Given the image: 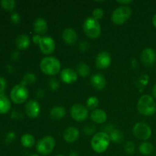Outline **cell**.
I'll return each instance as SVG.
<instances>
[{
  "instance_id": "obj_1",
  "label": "cell",
  "mask_w": 156,
  "mask_h": 156,
  "mask_svg": "<svg viewBox=\"0 0 156 156\" xmlns=\"http://www.w3.org/2000/svg\"><path fill=\"white\" fill-rule=\"evenodd\" d=\"M40 69L44 74L53 76L60 72L61 62L54 56H47L43 58L40 62Z\"/></svg>"
},
{
  "instance_id": "obj_2",
  "label": "cell",
  "mask_w": 156,
  "mask_h": 156,
  "mask_svg": "<svg viewBox=\"0 0 156 156\" xmlns=\"http://www.w3.org/2000/svg\"><path fill=\"white\" fill-rule=\"evenodd\" d=\"M137 111L143 116H152L156 112V103L149 94H143L137 102Z\"/></svg>"
},
{
  "instance_id": "obj_3",
  "label": "cell",
  "mask_w": 156,
  "mask_h": 156,
  "mask_svg": "<svg viewBox=\"0 0 156 156\" xmlns=\"http://www.w3.org/2000/svg\"><path fill=\"white\" fill-rule=\"evenodd\" d=\"M111 139L106 132H99L94 134L91 140V146L97 153H103L109 147Z\"/></svg>"
},
{
  "instance_id": "obj_4",
  "label": "cell",
  "mask_w": 156,
  "mask_h": 156,
  "mask_svg": "<svg viewBox=\"0 0 156 156\" xmlns=\"http://www.w3.org/2000/svg\"><path fill=\"white\" fill-rule=\"evenodd\" d=\"M83 31L88 37L97 39L101 34V27L98 21L92 17H88L83 22Z\"/></svg>"
},
{
  "instance_id": "obj_5",
  "label": "cell",
  "mask_w": 156,
  "mask_h": 156,
  "mask_svg": "<svg viewBox=\"0 0 156 156\" xmlns=\"http://www.w3.org/2000/svg\"><path fill=\"white\" fill-rule=\"evenodd\" d=\"M56 146L55 139L51 136H46L40 139L36 145V149L42 155H48L51 153Z\"/></svg>"
},
{
  "instance_id": "obj_6",
  "label": "cell",
  "mask_w": 156,
  "mask_h": 156,
  "mask_svg": "<svg viewBox=\"0 0 156 156\" xmlns=\"http://www.w3.org/2000/svg\"><path fill=\"white\" fill-rule=\"evenodd\" d=\"M132 12V9L129 6H120L113 12L111 20L114 24L121 25L130 18Z\"/></svg>"
},
{
  "instance_id": "obj_7",
  "label": "cell",
  "mask_w": 156,
  "mask_h": 156,
  "mask_svg": "<svg viewBox=\"0 0 156 156\" xmlns=\"http://www.w3.org/2000/svg\"><path fill=\"white\" fill-rule=\"evenodd\" d=\"M10 97L12 101L16 105H21L27 100L29 97V91L27 87L21 83L15 85L10 93Z\"/></svg>"
},
{
  "instance_id": "obj_8",
  "label": "cell",
  "mask_w": 156,
  "mask_h": 156,
  "mask_svg": "<svg viewBox=\"0 0 156 156\" xmlns=\"http://www.w3.org/2000/svg\"><path fill=\"white\" fill-rule=\"evenodd\" d=\"M133 133L138 140L146 141L152 136V131L147 123L144 122H139L134 125L133 128Z\"/></svg>"
},
{
  "instance_id": "obj_9",
  "label": "cell",
  "mask_w": 156,
  "mask_h": 156,
  "mask_svg": "<svg viewBox=\"0 0 156 156\" xmlns=\"http://www.w3.org/2000/svg\"><path fill=\"white\" fill-rule=\"evenodd\" d=\"M70 116L77 122H83L88 118V110L81 104H75L70 108Z\"/></svg>"
},
{
  "instance_id": "obj_10",
  "label": "cell",
  "mask_w": 156,
  "mask_h": 156,
  "mask_svg": "<svg viewBox=\"0 0 156 156\" xmlns=\"http://www.w3.org/2000/svg\"><path fill=\"white\" fill-rule=\"evenodd\" d=\"M38 46L41 52L44 55L52 54L56 49L55 41L50 36L42 37Z\"/></svg>"
},
{
  "instance_id": "obj_11",
  "label": "cell",
  "mask_w": 156,
  "mask_h": 156,
  "mask_svg": "<svg viewBox=\"0 0 156 156\" xmlns=\"http://www.w3.org/2000/svg\"><path fill=\"white\" fill-rule=\"evenodd\" d=\"M24 111L26 114L30 118L35 119L37 118L41 113V108L40 104L36 100H29L24 106Z\"/></svg>"
},
{
  "instance_id": "obj_12",
  "label": "cell",
  "mask_w": 156,
  "mask_h": 156,
  "mask_svg": "<svg viewBox=\"0 0 156 156\" xmlns=\"http://www.w3.org/2000/svg\"><path fill=\"white\" fill-rule=\"evenodd\" d=\"M111 56L107 51H101L97 55L95 58V66L99 69H106L111 66Z\"/></svg>"
},
{
  "instance_id": "obj_13",
  "label": "cell",
  "mask_w": 156,
  "mask_h": 156,
  "mask_svg": "<svg viewBox=\"0 0 156 156\" xmlns=\"http://www.w3.org/2000/svg\"><path fill=\"white\" fill-rule=\"evenodd\" d=\"M141 61L146 66H152L156 62V53L152 47H146L141 53Z\"/></svg>"
},
{
  "instance_id": "obj_14",
  "label": "cell",
  "mask_w": 156,
  "mask_h": 156,
  "mask_svg": "<svg viewBox=\"0 0 156 156\" xmlns=\"http://www.w3.org/2000/svg\"><path fill=\"white\" fill-rule=\"evenodd\" d=\"M78 73L72 68H65L60 72V79L64 83L73 84L78 79Z\"/></svg>"
},
{
  "instance_id": "obj_15",
  "label": "cell",
  "mask_w": 156,
  "mask_h": 156,
  "mask_svg": "<svg viewBox=\"0 0 156 156\" xmlns=\"http://www.w3.org/2000/svg\"><path fill=\"white\" fill-rule=\"evenodd\" d=\"M79 135H80V133L78 128H76V126H69L66 129H65L62 134V137L66 143H73L77 141Z\"/></svg>"
},
{
  "instance_id": "obj_16",
  "label": "cell",
  "mask_w": 156,
  "mask_h": 156,
  "mask_svg": "<svg viewBox=\"0 0 156 156\" xmlns=\"http://www.w3.org/2000/svg\"><path fill=\"white\" fill-rule=\"evenodd\" d=\"M90 82L95 89L101 91L106 87L107 81L105 76L101 73H95L91 76Z\"/></svg>"
},
{
  "instance_id": "obj_17",
  "label": "cell",
  "mask_w": 156,
  "mask_h": 156,
  "mask_svg": "<svg viewBox=\"0 0 156 156\" xmlns=\"http://www.w3.org/2000/svg\"><path fill=\"white\" fill-rule=\"evenodd\" d=\"M62 38L64 42L69 45H73L75 44L77 41L78 36L76 30L71 27H67L62 30Z\"/></svg>"
},
{
  "instance_id": "obj_18",
  "label": "cell",
  "mask_w": 156,
  "mask_h": 156,
  "mask_svg": "<svg viewBox=\"0 0 156 156\" xmlns=\"http://www.w3.org/2000/svg\"><path fill=\"white\" fill-rule=\"evenodd\" d=\"M33 28L36 34L41 36L47 33V30H48V24L45 19L42 18H38L34 22Z\"/></svg>"
},
{
  "instance_id": "obj_19",
  "label": "cell",
  "mask_w": 156,
  "mask_h": 156,
  "mask_svg": "<svg viewBox=\"0 0 156 156\" xmlns=\"http://www.w3.org/2000/svg\"><path fill=\"white\" fill-rule=\"evenodd\" d=\"M91 119L96 124H101L106 121L108 115L104 110L97 108L91 113Z\"/></svg>"
},
{
  "instance_id": "obj_20",
  "label": "cell",
  "mask_w": 156,
  "mask_h": 156,
  "mask_svg": "<svg viewBox=\"0 0 156 156\" xmlns=\"http://www.w3.org/2000/svg\"><path fill=\"white\" fill-rule=\"evenodd\" d=\"M66 114V108L62 106H56L51 108L50 111V117L53 120H59L63 118Z\"/></svg>"
},
{
  "instance_id": "obj_21",
  "label": "cell",
  "mask_w": 156,
  "mask_h": 156,
  "mask_svg": "<svg viewBox=\"0 0 156 156\" xmlns=\"http://www.w3.org/2000/svg\"><path fill=\"white\" fill-rule=\"evenodd\" d=\"M15 44H16L17 48L19 50H27L30 44V40L27 34H22L18 35V37L16 38Z\"/></svg>"
},
{
  "instance_id": "obj_22",
  "label": "cell",
  "mask_w": 156,
  "mask_h": 156,
  "mask_svg": "<svg viewBox=\"0 0 156 156\" xmlns=\"http://www.w3.org/2000/svg\"><path fill=\"white\" fill-rule=\"evenodd\" d=\"M11 109V101L5 94H0V114H7Z\"/></svg>"
},
{
  "instance_id": "obj_23",
  "label": "cell",
  "mask_w": 156,
  "mask_h": 156,
  "mask_svg": "<svg viewBox=\"0 0 156 156\" xmlns=\"http://www.w3.org/2000/svg\"><path fill=\"white\" fill-rule=\"evenodd\" d=\"M21 143L24 148L30 149L33 147L35 144V139L34 136L30 133H25L21 136Z\"/></svg>"
},
{
  "instance_id": "obj_24",
  "label": "cell",
  "mask_w": 156,
  "mask_h": 156,
  "mask_svg": "<svg viewBox=\"0 0 156 156\" xmlns=\"http://www.w3.org/2000/svg\"><path fill=\"white\" fill-rule=\"evenodd\" d=\"M140 152L143 155H150L153 152L154 146L149 142H143L139 146Z\"/></svg>"
},
{
  "instance_id": "obj_25",
  "label": "cell",
  "mask_w": 156,
  "mask_h": 156,
  "mask_svg": "<svg viewBox=\"0 0 156 156\" xmlns=\"http://www.w3.org/2000/svg\"><path fill=\"white\" fill-rule=\"evenodd\" d=\"M77 73L82 77H87L91 73L90 67L85 62H80L77 66Z\"/></svg>"
},
{
  "instance_id": "obj_26",
  "label": "cell",
  "mask_w": 156,
  "mask_h": 156,
  "mask_svg": "<svg viewBox=\"0 0 156 156\" xmlns=\"http://www.w3.org/2000/svg\"><path fill=\"white\" fill-rule=\"evenodd\" d=\"M37 81V76L34 73H27L23 76L22 80H21V85L27 86L28 85L34 83Z\"/></svg>"
},
{
  "instance_id": "obj_27",
  "label": "cell",
  "mask_w": 156,
  "mask_h": 156,
  "mask_svg": "<svg viewBox=\"0 0 156 156\" xmlns=\"http://www.w3.org/2000/svg\"><path fill=\"white\" fill-rule=\"evenodd\" d=\"M110 139H111V141L114 142V143H119L123 140V134L119 129H113L112 131H111L109 134Z\"/></svg>"
},
{
  "instance_id": "obj_28",
  "label": "cell",
  "mask_w": 156,
  "mask_h": 156,
  "mask_svg": "<svg viewBox=\"0 0 156 156\" xmlns=\"http://www.w3.org/2000/svg\"><path fill=\"white\" fill-rule=\"evenodd\" d=\"M0 5L5 10L12 12L15 9V6H16V2L14 1V0H2L0 2Z\"/></svg>"
},
{
  "instance_id": "obj_29",
  "label": "cell",
  "mask_w": 156,
  "mask_h": 156,
  "mask_svg": "<svg viewBox=\"0 0 156 156\" xmlns=\"http://www.w3.org/2000/svg\"><path fill=\"white\" fill-rule=\"evenodd\" d=\"M99 105V101L95 96H90L86 101V108L89 110L97 109V107Z\"/></svg>"
},
{
  "instance_id": "obj_30",
  "label": "cell",
  "mask_w": 156,
  "mask_h": 156,
  "mask_svg": "<svg viewBox=\"0 0 156 156\" xmlns=\"http://www.w3.org/2000/svg\"><path fill=\"white\" fill-rule=\"evenodd\" d=\"M124 151L127 155H133L135 152V144L132 141L126 142L124 146Z\"/></svg>"
},
{
  "instance_id": "obj_31",
  "label": "cell",
  "mask_w": 156,
  "mask_h": 156,
  "mask_svg": "<svg viewBox=\"0 0 156 156\" xmlns=\"http://www.w3.org/2000/svg\"><path fill=\"white\" fill-rule=\"evenodd\" d=\"M96 128L93 124H86L83 127V132L87 136H94L95 134Z\"/></svg>"
},
{
  "instance_id": "obj_32",
  "label": "cell",
  "mask_w": 156,
  "mask_h": 156,
  "mask_svg": "<svg viewBox=\"0 0 156 156\" xmlns=\"http://www.w3.org/2000/svg\"><path fill=\"white\" fill-rule=\"evenodd\" d=\"M48 85L50 89L53 91H57V90L59 88V81H58L56 79H55V78H51V79L49 80Z\"/></svg>"
},
{
  "instance_id": "obj_33",
  "label": "cell",
  "mask_w": 156,
  "mask_h": 156,
  "mask_svg": "<svg viewBox=\"0 0 156 156\" xmlns=\"http://www.w3.org/2000/svg\"><path fill=\"white\" fill-rule=\"evenodd\" d=\"M104 15H105L104 10L101 9V8H96V9H94L92 12V18H94L95 20H97V21L101 19V18H103Z\"/></svg>"
},
{
  "instance_id": "obj_34",
  "label": "cell",
  "mask_w": 156,
  "mask_h": 156,
  "mask_svg": "<svg viewBox=\"0 0 156 156\" xmlns=\"http://www.w3.org/2000/svg\"><path fill=\"white\" fill-rule=\"evenodd\" d=\"M10 18H11V21H12L14 24H18L20 22H21V18L18 12H13V13L11 15Z\"/></svg>"
},
{
  "instance_id": "obj_35",
  "label": "cell",
  "mask_w": 156,
  "mask_h": 156,
  "mask_svg": "<svg viewBox=\"0 0 156 156\" xmlns=\"http://www.w3.org/2000/svg\"><path fill=\"white\" fill-rule=\"evenodd\" d=\"M7 87V82L5 78L0 76V94H3Z\"/></svg>"
},
{
  "instance_id": "obj_36",
  "label": "cell",
  "mask_w": 156,
  "mask_h": 156,
  "mask_svg": "<svg viewBox=\"0 0 156 156\" xmlns=\"http://www.w3.org/2000/svg\"><path fill=\"white\" fill-rule=\"evenodd\" d=\"M89 47H90L89 44H88V43L85 41H81L79 44V50L82 52H85V51H87V50H88Z\"/></svg>"
},
{
  "instance_id": "obj_37",
  "label": "cell",
  "mask_w": 156,
  "mask_h": 156,
  "mask_svg": "<svg viewBox=\"0 0 156 156\" xmlns=\"http://www.w3.org/2000/svg\"><path fill=\"white\" fill-rule=\"evenodd\" d=\"M15 138H16V135H15V133L12 132V131H11V132H9L7 133V135H6V136H5L6 143H12V142H13L14 140H15Z\"/></svg>"
},
{
  "instance_id": "obj_38",
  "label": "cell",
  "mask_w": 156,
  "mask_h": 156,
  "mask_svg": "<svg viewBox=\"0 0 156 156\" xmlns=\"http://www.w3.org/2000/svg\"><path fill=\"white\" fill-rule=\"evenodd\" d=\"M11 117L12 119H15V120H21V119L23 118V115L20 112L15 111H12V114H11Z\"/></svg>"
},
{
  "instance_id": "obj_39",
  "label": "cell",
  "mask_w": 156,
  "mask_h": 156,
  "mask_svg": "<svg viewBox=\"0 0 156 156\" xmlns=\"http://www.w3.org/2000/svg\"><path fill=\"white\" fill-rule=\"evenodd\" d=\"M44 93L45 92H44V89L39 88V89L36 91V93H35V95H36V97L37 98H43L44 96Z\"/></svg>"
},
{
  "instance_id": "obj_40",
  "label": "cell",
  "mask_w": 156,
  "mask_h": 156,
  "mask_svg": "<svg viewBox=\"0 0 156 156\" xmlns=\"http://www.w3.org/2000/svg\"><path fill=\"white\" fill-rule=\"evenodd\" d=\"M41 37H41V35L34 34L33 36V37H32V41H33V42L35 44H39L40 41H41Z\"/></svg>"
},
{
  "instance_id": "obj_41",
  "label": "cell",
  "mask_w": 156,
  "mask_h": 156,
  "mask_svg": "<svg viewBox=\"0 0 156 156\" xmlns=\"http://www.w3.org/2000/svg\"><path fill=\"white\" fill-rule=\"evenodd\" d=\"M117 3L121 5V6H128V5L133 2L132 0H126V1H117Z\"/></svg>"
},
{
  "instance_id": "obj_42",
  "label": "cell",
  "mask_w": 156,
  "mask_h": 156,
  "mask_svg": "<svg viewBox=\"0 0 156 156\" xmlns=\"http://www.w3.org/2000/svg\"><path fill=\"white\" fill-rule=\"evenodd\" d=\"M18 56H19V53L18 52H14L12 55V57L13 59H17L18 58Z\"/></svg>"
},
{
  "instance_id": "obj_43",
  "label": "cell",
  "mask_w": 156,
  "mask_h": 156,
  "mask_svg": "<svg viewBox=\"0 0 156 156\" xmlns=\"http://www.w3.org/2000/svg\"><path fill=\"white\" fill-rule=\"evenodd\" d=\"M152 95L156 99V83L154 85L153 88H152Z\"/></svg>"
},
{
  "instance_id": "obj_44",
  "label": "cell",
  "mask_w": 156,
  "mask_h": 156,
  "mask_svg": "<svg viewBox=\"0 0 156 156\" xmlns=\"http://www.w3.org/2000/svg\"><path fill=\"white\" fill-rule=\"evenodd\" d=\"M152 24H153V25L156 27V14H155V15H154L153 18H152Z\"/></svg>"
},
{
  "instance_id": "obj_45",
  "label": "cell",
  "mask_w": 156,
  "mask_h": 156,
  "mask_svg": "<svg viewBox=\"0 0 156 156\" xmlns=\"http://www.w3.org/2000/svg\"><path fill=\"white\" fill-rule=\"evenodd\" d=\"M69 156H79V155L77 152H72L69 154Z\"/></svg>"
},
{
  "instance_id": "obj_46",
  "label": "cell",
  "mask_w": 156,
  "mask_h": 156,
  "mask_svg": "<svg viewBox=\"0 0 156 156\" xmlns=\"http://www.w3.org/2000/svg\"><path fill=\"white\" fill-rule=\"evenodd\" d=\"M30 156H40L39 155H37V154H33V155H31Z\"/></svg>"
},
{
  "instance_id": "obj_47",
  "label": "cell",
  "mask_w": 156,
  "mask_h": 156,
  "mask_svg": "<svg viewBox=\"0 0 156 156\" xmlns=\"http://www.w3.org/2000/svg\"><path fill=\"white\" fill-rule=\"evenodd\" d=\"M56 156H65V155H56Z\"/></svg>"
}]
</instances>
